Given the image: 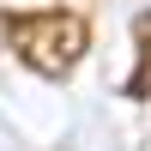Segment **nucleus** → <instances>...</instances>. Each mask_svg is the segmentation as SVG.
Listing matches in <instances>:
<instances>
[{"label":"nucleus","mask_w":151,"mask_h":151,"mask_svg":"<svg viewBox=\"0 0 151 151\" xmlns=\"http://www.w3.org/2000/svg\"><path fill=\"white\" fill-rule=\"evenodd\" d=\"M0 36L42 79H67L85 60V48H91V24L79 12H60V6H48V12H6L0 18Z\"/></svg>","instance_id":"1"}]
</instances>
